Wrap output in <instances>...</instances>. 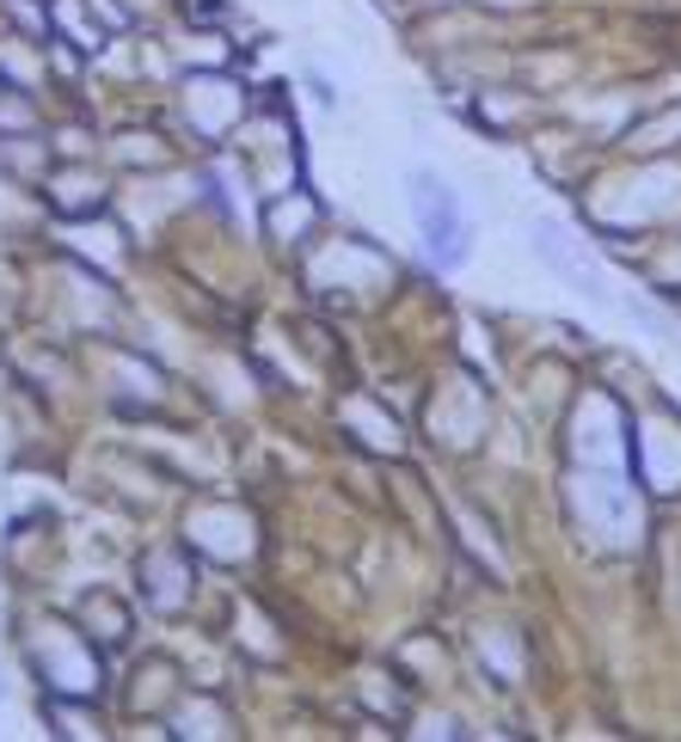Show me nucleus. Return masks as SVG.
Returning a JSON list of instances; mask_svg holds the SVG:
<instances>
[{"label": "nucleus", "instance_id": "1", "mask_svg": "<svg viewBox=\"0 0 681 742\" xmlns=\"http://www.w3.org/2000/svg\"><path fill=\"white\" fill-rule=\"evenodd\" d=\"M418 209H424V233H430V246H436V258H454V240H461V228H454V216H449V197H442V185H436L430 172L418 178Z\"/></svg>", "mask_w": 681, "mask_h": 742}, {"label": "nucleus", "instance_id": "2", "mask_svg": "<svg viewBox=\"0 0 681 742\" xmlns=\"http://www.w3.org/2000/svg\"><path fill=\"white\" fill-rule=\"evenodd\" d=\"M534 240H541V258H546V264H558V270H565L572 282H584L589 294H608V289H602V277H596V264L577 258V252L565 246V233H553L546 221H534Z\"/></svg>", "mask_w": 681, "mask_h": 742}]
</instances>
